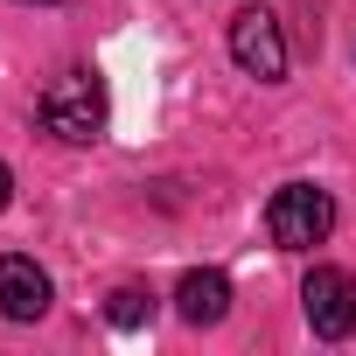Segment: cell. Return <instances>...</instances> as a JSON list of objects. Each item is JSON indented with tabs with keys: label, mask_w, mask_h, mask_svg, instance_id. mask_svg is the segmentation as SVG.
<instances>
[{
	"label": "cell",
	"mask_w": 356,
	"mask_h": 356,
	"mask_svg": "<svg viewBox=\"0 0 356 356\" xmlns=\"http://www.w3.org/2000/svg\"><path fill=\"white\" fill-rule=\"evenodd\" d=\"M328 231H335V196H328V189H314V182L273 189V203H266V238H273L280 252H314Z\"/></svg>",
	"instance_id": "obj_1"
},
{
	"label": "cell",
	"mask_w": 356,
	"mask_h": 356,
	"mask_svg": "<svg viewBox=\"0 0 356 356\" xmlns=\"http://www.w3.org/2000/svg\"><path fill=\"white\" fill-rule=\"evenodd\" d=\"M42 126L56 133V140H70V147H91L98 133H105V84L91 77V70H63L49 91H42Z\"/></svg>",
	"instance_id": "obj_2"
},
{
	"label": "cell",
	"mask_w": 356,
	"mask_h": 356,
	"mask_svg": "<svg viewBox=\"0 0 356 356\" xmlns=\"http://www.w3.org/2000/svg\"><path fill=\"white\" fill-rule=\"evenodd\" d=\"M300 307H307V328L314 335L349 342L356 335V273L349 266H314L300 280Z\"/></svg>",
	"instance_id": "obj_3"
},
{
	"label": "cell",
	"mask_w": 356,
	"mask_h": 356,
	"mask_svg": "<svg viewBox=\"0 0 356 356\" xmlns=\"http://www.w3.org/2000/svg\"><path fill=\"white\" fill-rule=\"evenodd\" d=\"M231 63L245 77H259V84H280L286 77V35H280V22L266 8H238L231 15Z\"/></svg>",
	"instance_id": "obj_4"
},
{
	"label": "cell",
	"mask_w": 356,
	"mask_h": 356,
	"mask_svg": "<svg viewBox=\"0 0 356 356\" xmlns=\"http://www.w3.org/2000/svg\"><path fill=\"white\" fill-rule=\"evenodd\" d=\"M49 273L35 266V259H22V252H8L0 259V314L8 321H42L49 314Z\"/></svg>",
	"instance_id": "obj_5"
},
{
	"label": "cell",
	"mask_w": 356,
	"mask_h": 356,
	"mask_svg": "<svg viewBox=\"0 0 356 356\" xmlns=\"http://www.w3.org/2000/svg\"><path fill=\"white\" fill-rule=\"evenodd\" d=\"M175 314H182L189 328H217V321L231 314V280H224L217 266L182 273V286H175Z\"/></svg>",
	"instance_id": "obj_6"
},
{
	"label": "cell",
	"mask_w": 356,
	"mask_h": 356,
	"mask_svg": "<svg viewBox=\"0 0 356 356\" xmlns=\"http://www.w3.org/2000/svg\"><path fill=\"white\" fill-rule=\"evenodd\" d=\"M147 314H154V293H147V286H119V293L105 300V321H112V328H140Z\"/></svg>",
	"instance_id": "obj_7"
},
{
	"label": "cell",
	"mask_w": 356,
	"mask_h": 356,
	"mask_svg": "<svg viewBox=\"0 0 356 356\" xmlns=\"http://www.w3.org/2000/svg\"><path fill=\"white\" fill-rule=\"evenodd\" d=\"M8 203H15V168L0 161V210H8Z\"/></svg>",
	"instance_id": "obj_8"
}]
</instances>
